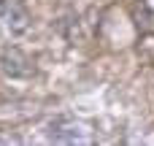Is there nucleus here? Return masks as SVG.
<instances>
[{"label":"nucleus","mask_w":154,"mask_h":146,"mask_svg":"<svg viewBox=\"0 0 154 146\" xmlns=\"http://www.w3.org/2000/svg\"><path fill=\"white\" fill-rule=\"evenodd\" d=\"M0 19L14 35H22L30 27V16L19 0H0Z\"/></svg>","instance_id":"3"},{"label":"nucleus","mask_w":154,"mask_h":146,"mask_svg":"<svg viewBox=\"0 0 154 146\" xmlns=\"http://www.w3.org/2000/svg\"><path fill=\"white\" fill-rule=\"evenodd\" d=\"M0 70L11 79H30L35 73V65L19 46H8L0 51Z\"/></svg>","instance_id":"2"},{"label":"nucleus","mask_w":154,"mask_h":146,"mask_svg":"<svg viewBox=\"0 0 154 146\" xmlns=\"http://www.w3.org/2000/svg\"><path fill=\"white\" fill-rule=\"evenodd\" d=\"M49 141L54 144H87L92 141V127L73 116H60L49 122Z\"/></svg>","instance_id":"1"}]
</instances>
